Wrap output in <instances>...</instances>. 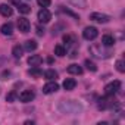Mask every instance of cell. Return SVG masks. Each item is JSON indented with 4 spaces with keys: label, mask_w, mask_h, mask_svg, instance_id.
Instances as JSON below:
<instances>
[{
    "label": "cell",
    "mask_w": 125,
    "mask_h": 125,
    "mask_svg": "<svg viewBox=\"0 0 125 125\" xmlns=\"http://www.w3.org/2000/svg\"><path fill=\"white\" fill-rule=\"evenodd\" d=\"M68 72L72 74V75H81L83 74V68L80 65H77V63H72V65L68 66Z\"/></svg>",
    "instance_id": "obj_12"
},
{
    "label": "cell",
    "mask_w": 125,
    "mask_h": 125,
    "mask_svg": "<svg viewBox=\"0 0 125 125\" xmlns=\"http://www.w3.org/2000/svg\"><path fill=\"white\" fill-rule=\"evenodd\" d=\"M97 35H99V31H97V28L96 27H87V28H84V31H83V37L85 38V40H96L97 38Z\"/></svg>",
    "instance_id": "obj_3"
},
{
    "label": "cell",
    "mask_w": 125,
    "mask_h": 125,
    "mask_svg": "<svg viewBox=\"0 0 125 125\" xmlns=\"http://www.w3.org/2000/svg\"><path fill=\"white\" fill-rule=\"evenodd\" d=\"M16 25H18V30H19L21 32H28L30 28H31V24H30V21H28L27 18H19Z\"/></svg>",
    "instance_id": "obj_6"
},
{
    "label": "cell",
    "mask_w": 125,
    "mask_h": 125,
    "mask_svg": "<svg viewBox=\"0 0 125 125\" xmlns=\"http://www.w3.org/2000/svg\"><path fill=\"white\" fill-rule=\"evenodd\" d=\"M41 62H43V57L38 56V54H32V56L28 57V63H30L31 66H38Z\"/></svg>",
    "instance_id": "obj_11"
},
{
    "label": "cell",
    "mask_w": 125,
    "mask_h": 125,
    "mask_svg": "<svg viewBox=\"0 0 125 125\" xmlns=\"http://www.w3.org/2000/svg\"><path fill=\"white\" fill-rule=\"evenodd\" d=\"M57 90H59V84L56 81H50V83H47L43 87V93L44 94H52V93H56Z\"/></svg>",
    "instance_id": "obj_7"
},
{
    "label": "cell",
    "mask_w": 125,
    "mask_h": 125,
    "mask_svg": "<svg viewBox=\"0 0 125 125\" xmlns=\"http://www.w3.org/2000/svg\"><path fill=\"white\" fill-rule=\"evenodd\" d=\"M12 13H13V10H12V8L9 5H6V3L0 5V15H2V16L9 18V16H12Z\"/></svg>",
    "instance_id": "obj_9"
},
{
    "label": "cell",
    "mask_w": 125,
    "mask_h": 125,
    "mask_svg": "<svg viewBox=\"0 0 125 125\" xmlns=\"http://www.w3.org/2000/svg\"><path fill=\"white\" fill-rule=\"evenodd\" d=\"M37 34H38V35H43V34H44V28L37 27Z\"/></svg>",
    "instance_id": "obj_27"
},
{
    "label": "cell",
    "mask_w": 125,
    "mask_h": 125,
    "mask_svg": "<svg viewBox=\"0 0 125 125\" xmlns=\"http://www.w3.org/2000/svg\"><path fill=\"white\" fill-rule=\"evenodd\" d=\"M10 2H12V3H13V5H16V6H18V5H19V3H21V0H10Z\"/></svg>",
    "instance_id": "obj_28"
},
{
    "label": "cell",
    "mask_w": 125,
    "mask_h": 125,
    "mask_svg": "<svg viewBox=\"0 0 125 125\" xmlns=\"http://www.w3.org/2000/svg\"><path fill=\"white\" fill-rule=\"evenodd\" d=\"M24 49L28 50V52H34V50L37 49V41H35V40H27Z\"/></svg>",
    "instance_id": "obj_16"
},
{
    "label": "cell",
    "mask_w": 125,
    "mask_h": 125,
    "mask_svg": "<svg viewBox=\"0 0 125 125\" xmlns=\"http://www.w3.org/2000/svg\"><path fill=\"white\" fill-rule=\"evenodd\" d=\"M37 3H38L41 8H47V6H50L52 0H37Z\"/></svg>",
    "instance_id": "obj_25"
},
{
    "label": "cell",
    "mask_w": 125,
    "mask_h": 125,
    "mask_svg": "<svg viewBox=\"0 0 125 125\" xmlns=\"http://www.w3.org/2000/svg\"><path fill=\"white\" fill-rule=\"evenodd\" d=\"M90 19L91 21H96L99 24H106V22L110 21V16L109 15H104V13H100V12H94V13L90 15Z\"/></svg>",
    "instance_id": "obj_4"
},
{
    "label": "cell",
    "mask_w": 125,
    "mask_h": 125,
    "mask_svg": "<svg viewBox=\"0 0 125 125\" xmlns=\"http://www.w3.org/2000/svg\"><path fill=\"white\" fill-rule=\"evenodd\" d=\"M116 69L122 74V72H125V65H124V60H118L116 62Z\"/></svg>",
    "instance_id": "obj_23"
},
{
    "label": "cell",
    "mask_w": 125,
    "mask_h": 125,
    "mask_svg": "<svg viewBox=\"0 0 125 125\" xmlns=\"http://www.w3.org/2000/svg\"><path fill=\"white\" fill-rule=\"evenodd\" d=\"M0 32H2L3 35H12V32H13V25H12L10 22L3 24L2 27H0Z\"/></svg>",
    "instance_id": "obj_10"
},
{
    "label": "cell",
    "mask_w": 125,
    "mask_h": 125,
    "mask_svg": "<svg viewBox=\"0 0 125 125\" xmlns=\"http://www.w3.org/2000/svg\"><path fill=\"white\" fill-rule=\"evenodd\" d=\"M102 44H103L104 47H110V46H113V44H115V38H113L112 35L106 34V35H103V37H102Z\"/></svg>",
    "instance_id": "obj_14"
},
{
    "label": "cell",
    "mask_w": 125,
    "mask_h": 125,
    "mask_svg": "<svg viewBox=\"0 0 125 125\" xmlns=\"http://www.w3.org/2000/svg\"><path fill=\"white\" fill-rule=\"evenodd\" d=\"M63 41L66 44H72V37L71 35H63Z\"/></svg>",
    "instance_id": "obj_26"
},
{
    "label": "cell",
    "mask_w": 125,
    "mask_h": 125,
    "mask_svg": "<svg viewBox=\"0 0 125 125\" xmlns=\"http://www.w3.org/2000/svg\"><path fill=\"white\" fill-rule=\"evenodd\" d=\"M59 109L63 112V113H78L83 110V106L78 104L77 102H62L59 104Z\"/></svg>",
    "instance_id": "obj_1"
},
{
    "label": "cell",
    "mask_w": 125,
    "mask_h": 125,
    "mask_svg": "<svg viewBox=\"0 0 125 125\" xmlns=\"http://www.w3.org/2000/svg\"><path fill=\"white\" fill-rule=\"evenodd\" d=\"M44 77H46L47 80H50V81H54V80L57 78V72H56L54 69H49V71L44 72Z\"/></svg>",
    "instance_id": "obj_17"
},
{
    "label": "cell",
    "mask_w": 125,
    "mask_h": 125,
    "mask_svg": "<svg viewBox=\"0 0 125 125\" xmlns=\"http://www.w3.org/2000/svg\"><path fill=\"white\" fill-rule=\"evenodd\" d=\"M34 97H35V94H34L31 90H24V91L19 94V100L24 102V103H30V102H32Z\"/></svg>",
    "instance_id": "obj_8"
},
{
    "label": "cell",
    "mask_w": 125,
    "mask_h": 125,
    "mask_svg": "<svg viewBox=\"0 0 125 125\" xmlns=\"http://www.w3.org/2000/svg\"><path fill=\"white\" fill-rule=\"evenodd\" d=\"M69 2H71L74 6H77V8H84L85 3H87V0H69Z\"/></svg>",
    "instance_id": "obj_21"
},
{
    "label": "cell",
    "mask_w": 125,
    "mask_h": 125,
    "mask_svg": "<svg viewBox=\"0 0 125 125\" xmlns=\"http://www.w3.org/2000/svg\"><path fill=\"white\" fill-rule=\"evenodd\" d=\"M30 75H32V77H41V75H43V72L40 71V68H38V66H32V68L30 69Z\"/></svg>",
    "instance_id": "obj_20"
},
{
    "label": "cell",
    "mask_w": 125,
    "mask_h": 125,
    "mask_svg": "<svg viewBox=\"0 0 125 125\" xmlns=\"http://www.w3.org/2000/svg\"><path fill=\"white\" fill-rule=\"evenodd\" d=\"M18 10H19V13H22V15H27V13H30L31 12V8L28 6V5H22V3H19L18 5Z\"/></svg>",
    "instance_id": "obj_18"
},
{
    "label": "cell",
    "mask_w": 125,
    "mask_h": 125,
    "mask_svg": "<svg viewBox=\"0 0 125 125\" xmlns=\"http://www.w3.org/2000/svg\"><path fill=\"white\" fill-rule=\"evenodd\" d=\"M15 99H16V91H10V93L6 96V102H9V103H12Z\"/></svg>",
    "instance_id": "obj_24"
},
{
    "label": "cell",
    "mask_w": 125,
    "mask_h": 125,
    "mask_svg": "<svg viewBox=\"0 0 125 125\" xmlns=\"http://www.w3.org/2000/svg\"><path fill=\"white\" fill-rule=\"evenodd\" d=\"M75 85H77V81H75L74 78H66V80L63 81V88H65L66 91L74 90V88H75Z\"/></svg>",
    "instance_id": "obj_13"
},
{
    "label": "cell",
    "mask_w": 125,
    "mask_h": 125,
    "mask_svg": "<svg viewBox=\"0 0 125 125\" xmlns=\"http://www.w3.org/2000/svg\"><path fill=\"white\" fill-rule=\"evenodd\" d=\"M85 66H87V69L91 71V72H96V71H97V66L93 63L91 60H85Z\"/></svg>",
    "instance_id": "obj_22"
},
{
    "label": "cell",
    "mask_w": 125,
    "mask_h": 125,
    "mask_svg": "<svg viewBox=\"0 0 125 125\" xmlns=\"http://www.w3.org/2000/svg\"><path fill=\"white\" fill-rule=\"evenodd\" d=\"M37 19H38V22H41V24H47V22L52 19V13L49 12V9L43 8V9L38 12V15H37Z\"/></svg>",
    "instance_id": "obj_5"
},
{
    "label": "cell",
    "mask_w": 125,
    "mask_h": 125,
    "mask_svg": "<svg viewBox=\"0 0 125 125\" xmlns=\"http://www.w3.org/2000/svg\"><path fill=\"white\" fill-rule=\"evenodd\" d=\"M22 53H24V49H22L19 44L13 46V49H12V54H13L15 57H21V56H22Z\"/></svg>",
    "instance_id": "obj_19"
},
{
    "label": "cell",
    "mask_w": 125,
    "mask_h": 125,
    "mask_svg": "<svg viewBox=\"0 0 125 125\" xmlns=\"http://www.w3.org/2000/svg\"><path fill=\"white\" fill-rule=\"evenodd\" d=\"M119 88H121V81L115 80V81L109 83V84L104 87V93H106V96H113V94H116V93H118V90H119Z\"/></svg>",
    "instance_id": "obj_2"
},
{
    "label": "cell",
    "mask_w": 125,
    "mask_h": 125,
    "mask_svg": "<svg viewBox=\"0 0 125 125\" xmlns=\"http://www.w3.org/2000/svg\"><path fill=\"white\" fill-rule=\"evenodd\" d=\"M54 54L59 56V57H63V56L66 54V49L62 46V44H56V46H54Z\"/></svg>",
    "instance_id": "obj_15"
}]
</instances>
